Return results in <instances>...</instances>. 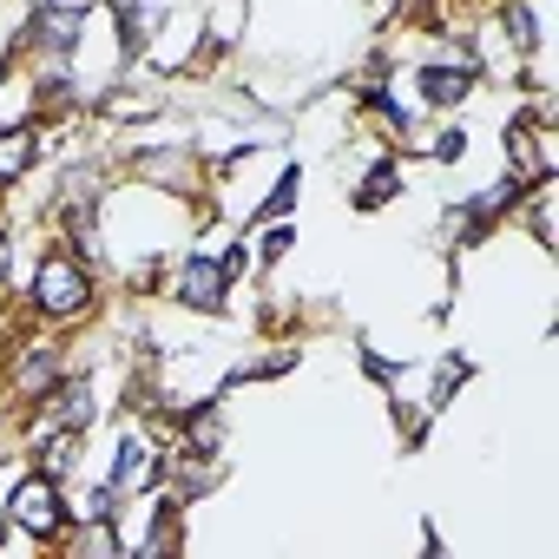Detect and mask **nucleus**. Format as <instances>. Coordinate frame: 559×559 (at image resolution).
I'll return each instance as SVG.
<instances>
[{"label": "nucleus", "mask_w": 559, "mask_h": 559, "mask_svg": "<svg viewBox=\"0 0 559 559\" xmlns=\"http://www.w3.org/2000/svg\"><path fill=\"white\" fill-rule=\"evenodd\" d=\"M99 224H106V270H119L132 257H171L217 217L198 198H171V191H152L119 171V185L99 198Z\"/></svg>", "instance_id": "f257e3e1"}, {"label": "nucleus", "mask_w": 559, "mask_h": 559, "mask_svg": "<svg viewBox=\"0 0 559 559\" xmlns=\"http://www.w3.org/2000/svg\"><path fill=\"white\" fill-rule=\"evenodd\" d=\"M14 304L27 310V323L73 336V330H93L112 310V284H106L99 263H86L80 250H67V243L47 237L40 257H34V270H27V284L14 290Z\"/></svg>", "instance_id": "f03ea898"}, {"label": "nucleus", "mask_w": 559, "mask_h": 559, "mask_svg": "<svg viewBox=\"0 0 559 559\" xmlns=\"http://www.w3.org/2000/svg\"><path fill=\"white\" fill-rule=\"evenodd\" d=\"M158 304H171V310H185V317H198V323H217V317H230L237 290L224 284V270H217V250H211L204 237H191V243H178V250L165 257V284H158Z\"/></svg>", "instance_id": "7ed1b4c3"}, {"label": "nucleus", "mask_w": 559, "mask_h": 559, "mask_svg": "<svg viewBox=\"0 0 559 559\" xmlns=\"http://www.w3.org/2000/svg\"><path fill=\"white\" fill-rule=\"evenodd\" d=\"M67 369H73L67 336H60V330L27 323L8 349H0V402H8V408H34V402L67 376Z\"/></svg>", "instance_id": "20e7f679"}, {"label": "nucleus", "mask_w": 559, "mask_h": 559, "mask_svg": "<svg viewBox=\"0 0 559 559\" xmlns=\"http://www.w3.org/2000/svg\"><path fill=\"white\" fill-rule=\"evenodd\" d=\"M178 106V80H158L152 67H119V80L93 99V126L99 132H132V126H152Z\"/></svg>", "instance_id": "39448f33"}, {"label": "nucleus", "mask_w": 559, "mask_h": 559, "mask_svg": "<svg viewBox=\"0 0 559 559\" xmlns=\"http://www.w3.org/2000/svg\"><path fill=\"white\" fill-rule=\"evenodd\" d=\"M93 21H99V8L93 14H80V8H34V14H14L8 47L21 60H80L86 40H93Z\"/></svg>", "instance_id": "423d86ee"}, {"label": "nucleus", "mask_w": 559, "mask_h": 559, "mask_svg": "<svg viewBox=\"0 0 559 559\" xmlns=\"http://www.w3.org/2000/svg\"><path fill=\"white\" fill-rule=\"evenodd\" d=\"M106 480H112V493H119V500H139V493H152V487L165 480V448H158V435H152V421H145V415H119Z\"/></svg>", "instance_id": "0eeeda50"}, {"label": "nucleus", "mask_w": 559, "mask_h": 559, "mask_svg": "<svg viewBox=\"0 0 559 559\" xmlns=\"http://www.w3.org/2000/svg\"><path fill=\"white\" fill-rule=\"evenodd\" d=\"M487 93V80L461 60H408V99L428 112V119H448V112H467L474 99Z\"/></svg>", "instance_id": "6e6552de"}, {"label": "nucleus", "mask_w": 559, "mask_h": 559, "mask_svg": "<svg viewBox=\"0 0 559 559\" xmlns=\"http://www.w3.org/2000/svg\"><path fill=\"white\" fill-rule=\"evenodd\" d=\"M500 171H513L520 185H539V178H559V152H552V126L533 119L526 106H513L500 119Z\"/></svg>", "instance_id": "1a4fd4ad"}, {"label": "nucleus", "mask_w": 559, "mask_h": 559, "mask_svg": "<svg viewBox=\"0 0 559 559\" xmlns=\"http://www.w3.org/2000/svg\"><path fill=\"white\" fill-rule=\"evenodd\" d=\"M106 389H99V376L93 369H67L27 415H40V421H60V428H80V435H93L99 421H106Z\"/></svg>", "instance_id": "9d476101"}, {"label": "nucleus", "mask_w": 559, "mask_h": 559, "mask_svg": "<svg viewBox=\"0 0 559 559\" xmlns=\"http://www.w3.org/2000/svg\"><path fill=\"white\" fill-rule=\"evenodd\" d=\"M8 520H14L21 533H34V539L53 552V546H60V533H67V487H60L53 474H40V467H34V474L8 493Z\"/></svg>", "instance_id": "9b49d317"}, {"label": "nucleus", "mask_w": 559, "mask_h": 559, "mask_svg": "<svg viewBox=\"0 0 559 559\" xmlns=\"http://www.w3.org/2000/svg\"><path fill=\"white\" fill-rule=\"evenodd\" d=\"M204 40V14H198V0H185V8H171L165 21H158V34L145 40V53H139V67H152L158 80H185V67H191V47Z\"/></svg>", "instance_id": "f8f14e48"}, {"label": "nucleus", "mask_w": 559, "mask_h": 559, "mask_svg": "<svg viewBox=\"0 0 559 559\" xmlns=\"http://www.w3.org/2000/svg\"><path fill=\"white\" fill-rule=\"evenodd\" d=\"M402 191H408V158H402L395 145H389V152H376L369 165H356V171L343 178V198H349V211H356V217L389 211Z\"/></svg>", "instance_id": "ddd939ff"}, {"label": "nucleus", "mask_w": 559, "mask_h": 559, "mask_svg": "<svg viewBox=\"0 0 559 559\" xmlns=\"http://www.w3.org/2000/svg\"><path fill=\"white\" fill-rule=\"evenodd\" d=\"M297 369H304V343H297V336H263L250 356L224 362V395H230V389H257V382H284V376H297Z\"/></svg>", "instance_id": "4468645a"}, {"label": "nucleus", "mask_w": 559, "mask_h": 559, "mask_svg": "<svg viewBox=\"0 0 559 559\" xmlns=\"http://www.w3.org/2000/svg\"><path fill=\"white\" fill-rule=\"evenodd\" d=\"M171 421H178V448H191V454H230V415H224V395H198V402L178 408Z\"/></svg>", "instance_id": "2eb2a0df"}, {"label": "nucleus", "mask_w": 559, "mask_h": 559, "mask_svg": "<svg viewBox=\"0 0 559 559\" xmlns=\"http://www.w3.org/2000/svg\"><path fill=\"white\" fill-rule=\"evenodd\" d=\"M467 382H474V356H467V349H441V356L428 362V376H421V395H415V402H421L428 415H448V402H454Z\"/></svg>", "instance_id": "dca6fc26"}, {"label": "nucleus", "mask_w": 559, "mask_h": 559, "mask_svg": "<svg viewBox=\"0 0 559 559\" xmlns=\"http://www.w3.org/2000/svg\"><path fill=\"white\" fill-rule=\"evenodd\" d=\"M304 158L297 152H284V165H276V178L263 185V198L250 204V224H270V217H297V204H304ZM243 230V224H237Z\"/></svg>", "instance_id": "f3484780"}, {"label": "nucleus", "mask_w": 559, "mask_h": 559, "mask_svg": "<svg viewBox=\"0 0 559 559\" xmlns=\"http://www.w3.org/2000/svg\"><path fill=\"white\" fill-rule=\"evenodd\" d=\"M53 552H80V559H132L119 520H67V533H60Z\"/></svg>", "instance_id": "a211bd4d"}, {"label": "nucleus", "mask_w": 559, "mask_h": 559, "mask_svg": "<svg viewBox=\"0 0 559 559\" xmlns=\"http://www.w3.org/2000/svg\"><path fill=\"white\" fill-rule=\"evenodd\" d=\"M40 171V132L34 126H0V191H21Z\"/></svg>", "instance_id": "6ab92c4d"}, {"label": "nucleus", "mask_w": 559, "mask_h": 559, "mask_svg": "<svg viewBox=\"0 0 559 559\" xmlns=\"http://www.w3.org/2000/svg\"><path fill=\"white\" fill-rule=\"evenodd\" d=\"M493 21L507 34V47L520 60H539L546 53V34H539V0H493Z\"/></svg>", "instance_id": "aec40b11"}, {"label": "nucleus", "mask_w": 559, "mask_h": 559, "mask_svg": "<svg viewBox=\"0 0 559 559\" xmlns=\"http://www.w3.org/2000/svg\"><path fill=\"white\" fill-rule=\"evenodd\" d=\"M513 224L533 237V250H539V257H552V250H559V243H552V178H539V185H526V191H520Z\"/></svg>", "instance_id": "412c9836"}, {"label": "nucleus", "mask_w": 559, "mask_h": 559, "mask_svg": "<svg viewBox=\"0 0 559 559\" xmlns=\"http://www.w3.org/2000/svg\"><path fill=\"white\" fill-rule=\"evenodd\" d=\"M467 152H474V132H467L461 112L428 119V139H421V158H428V165H467Z\"/></svg>", "instance_id": "4be33fe9"}, {"label": "nucleus", "mask_w": 559, "mask_h": 559, "mask_svg": "<svg viewBox=\"0 0 559 559\" xmlns=\"http://www.w3.org/2000/svg\"><path fill=\"white\" fill-rule=\"evenodd\" d=\"M243 237H250V250H257V270L270 276L276 263H290V250H297V217H270V224H243Z\"/></svg>", "instance_id": "5701e85b"}, {"label": "nucleus", "mask_w": 559, "mask_h": 559, "mask_svg": "<svg viewBox=\"0 0 559 559\" xmlns=\"http://www.w3.org/2000/svg\"><path fill=\"white\" fill-rule=\"evenodd\" d=\"M389 395V421H395V441H402V454H421L428 448V428L441 421V415H428L415 395H402V389H382Z\"/></svg>", "instance_id": "b1692460"}, {"label": "nucleus", "mask_w": 559, "mask_h": 559, "mask_svg": "<svg viewBox=\"0 0 559 559\" xmlns=\"http://www.w3.org/2000/svg\"><path fill=\"white\" fill-rule=\"evenodd\" d=\"M520 191H526V185H520L513 171H500V178H487L480 191H461V198H467V204H474L487 224H500V230H507V224H513V204H520Z\"/></svg>", "instance_id": "393cba45"}, {"label": "nucleus", "mask_w": 559, "mask_h": 559, "mask_svg": "<svg viewBox=\"0 0 559 559\" xmlns=\"http://www.w3.org/2000/svg\"><path fill=\"white\" fill-rule=\"evenodd\" d=\"M356 369H362V376H369L376 389H402L415 362H408V356H389V349H376L369 336H356Z\"/></svg>", "instance_id": "a878e982"}, {"label": "nucleus", "mask_w": 559, "mask_h": 559, "mask_svg": "<svg viewBox=\"0 0 559 559\" xmlns=\"http://www.w3.org/2000/svg\"><path fill=\"white\" fill-rule=\"evenodd\" d=\"M0 290L14 297V217H0Z\"/></svg>", "instance_id": "bb28decb"}, {"label": "nucleus", "mask_w": 559, "mask_h": 559, "mask_svg": "<svg viewBox=\"0 0 559 559\" xmlns=\"http://www.w3.org/2000/svg\"><path fill=\"white\" fill-rule=\"evenodd\" d=\"M362 8H369L376 21H389V14H395V0H362Z\"/></svg>", "instance_id": "cd10ccee"}, {"label": "nucleus", "mask_w": 559, "mask_h": 559, "mask_svg": "<svg viewBox=\"0 0 559 559\" xmlns=\"http://www.w3.org/2000/svg\"><path fill=\"white\" fill-rule=\"evenodd\" d=\"M0 217H8V191H0Z\"/></svg>", "instance_id": "c85d7f7f"}, {"label": "nucleus", "mask_w": 559, "mask_h": 559, "mask_svg": "<svg viewBox=\"0 0 559 559\" xmlns=\"http://www.w3.org/2000/svg\"><path fill=\"white\" fill-rule=\"evenodd\" d=\"M8 304H14V297H8V290H0V310H8Z\"/></svg>", "instance_id": "c756f323"}]
</instances>
